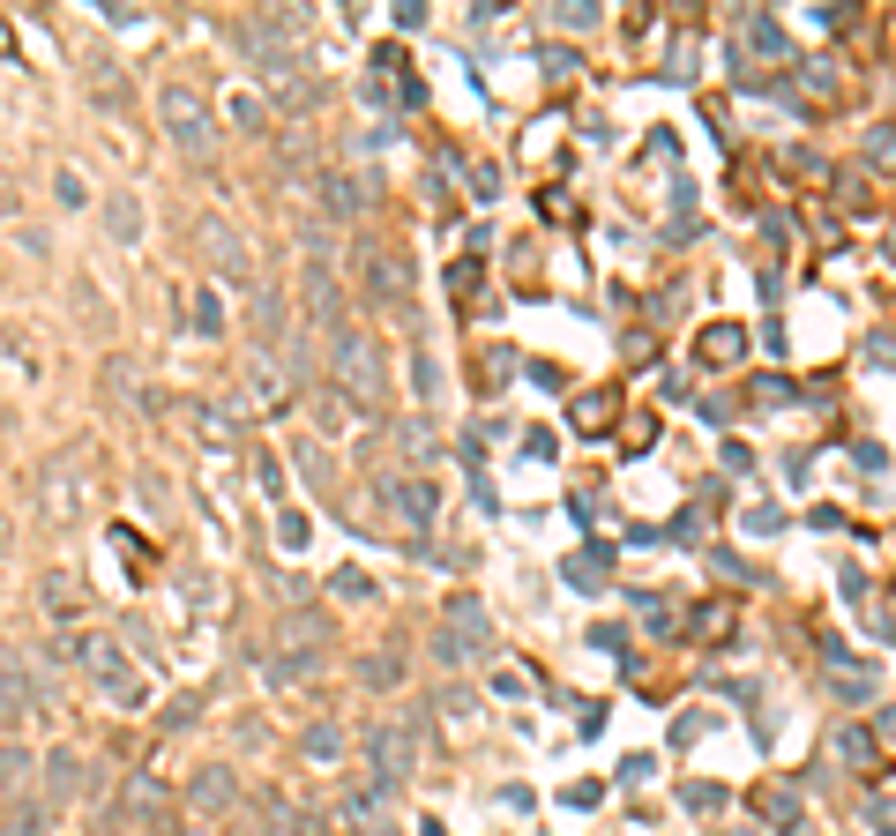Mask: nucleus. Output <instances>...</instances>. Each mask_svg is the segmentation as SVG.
Here are the masks:
<instances>
[{
	"mask_svg": "<svg viewBox=\"0 0 896 836\" xmlns=\"http://www.w3.org/2000/svg\"><path fill=\"white\" fill-rule=\"evenodd\" d=\"M45 710H53V703H45V680L23 665L15 650H0V717H8V724H31V717H45Z\"/></svg>",
	"mask_w": 896,
	"mask_h": 836,
	"instance_id": "7",
	"label": "nucleus"
},
{
	"mask_svg": "<svg viewBox=\"0 0 896 836\" xmlns=\"http://www.w3.org/2000/svg\"><path fill=\"white\" fill-rule=\"evenodd\" d=\"M329 381H337L351 404H366V411H374V404L388 396V359H382V344H374L366 329H351V322H344V329H329Z\"/></svg>",
	"mask_w": 896,
	"mask_h": 836,
	"instance_id": "2",
	"label": "nucleus"
},
{
	"mask_svg": "<svg viewBox=\"0 0 896 836\" xmlns=\"http://www.w3.org/2000/svg\"><path fill=\"white\" fill-rule=\"evenodd\" d=\"M90 463H97V449L90 441H68L60 456H45V471H38V515L45 523H75L83 515V501H90Z\"/></svg>",
	"mask_w": 896,
	"mask_h": 836,
	"instance_id": "3",
	"label": "nucleus"
},
{
	"mask_svg": "<svg viewBox=\"0 0 896 836\" xmlns=\"http://www.w3.org/2000/svg\"><path fill=\"white\" fill-rule=\"evenodd\" d=\"M366 285H374V299H382L388 314H411V262H404L396 247L366 262Z\"/></svg>",
	"mask_w": 896,
	"mask_h": 836,
	"instance_id": "9",
	"label": "nucleus"
},
{
	"mask_svg": "<svg viewBox=\"0 0 896 836\" xmlns=\"http://www.w3.org/2000/svg\"><path fill=\"white\" fill-rule=\"evenodd\" d=\"M255 478H261V494H269V501L284 494V463L269 456V449H261V456H255Z\"/></svg>",
	"mask_w": 896,
	"mask_h": 836,
	"instance_id": "26",
	"label": "nucleus"
},
{
	"mask_svg": "<svg viewBox=\"0 0 896 836\" xmlns=\"http://www.w3.org/2000/svg\"><path fill=\"white\" fill-rule=\"evenodd\" d=\"M269 642H277V650H269V665L261 672L284 687V680H299V672H314L322 658H329V620H322V613H284Z\"/></svg>",
	"mask_w": 896,
	"mask_h": 836,
	"instance_id": "4",
	"label": "nucleus"
},
{
	"mask_svg": "<svg viewBox=\"0 0 896 836\" xmlns=\"http://www.w3.org/2000/svg\"><path fill=\"white\" fill-rule=\"evenodd\" d=\"M800 90H807L814 105H837V97H845V76H837V60H829V53H822V60H807Z\"/></svg>",
	"mask_w": 896,
	"mask_h": 836,
	"instance_id": "15",
	"label": "nucleus"
},
{
	"mask_svg": "<svg viewBox=\"0 0 896 836\" xmlns=\"http://www.w3.org/2000/svg\"><path fill=\"white\" fill-rule=\"evenodd\" d=\"M613 418H620V396H613V388H583V396L568 404V426H575V433H605Z\"/></svg>",
	"mask_w": 896,
	"mask_h": 836,
	"instance_id": "14",
	"label": "nucleus"
},
{
	"mask_svg": "<svg viewBox=\"0 0 896 836\" xmlns=\"http://www.w3.org/2000/svg\"><path fill=\"white\" fill-rule=\"evenodd\" d=\"M90 83H97L105 105H120V60H90Z\"/></svg>",
	"mask_w": 896,
	"mask_h": 836,
	"instance_id": "23",
	"label": "nucleus"
},
{
	"mask_svg": "<svg viewBox=\"0 0 896 836\" xmlns=\"http://www.w3.org/2000/svg\"><path fill=\"white\" fill-rule=\"evenodd\" d=\"M158 113H165V135L187 150V158H210L217 113H210V97H202L195 83H165V90H158Z\"/></svg>",
	"mask_w": 896,
	"mask_h": 836,
	"instance_id": "5",
	"label": "nucleus"
},
{
	"mask_svg": "<svg viewBox=\"0 0 896 836\" xmlns=\"http://www.w3.org/2000/svg\"><path fill=\"white\" fill-rule=\"evenodd\" d=\"M224 799H232V792H224V777H217V769H210V777H195V806H224Z\"/></svg>",
	"mask_w": 896,
	"mask_h": 836,
	"instance_id": "30",
	"label": "nucleus"
},
{
	"mask_svg": "<svg viewBox=\"0 0 896 836\" xmlns=\"http://www.w3.org/2000/svg\"><path fill=\"white\" fill-rule=\"evenodd\" d=\"M255 76H261V90H269L277 105H292V113H299V105H306V97H314V83L299 76V60H292V53H284V60H261Z\"/></svg>",
	"mask_w": 896,
	"mask_h": 836,
	"instance_id": "12",
	"label": "nucleus"
},
{
	"mask_svg": "<svg viewBox=\"0 0 896 836\" xmlns=\"http://www.w3.org/2000/svg\"><path fill=\"white\" fill-rule=\"evenodd\" d=\"M478 650H493V613L478 605V597H449V620H441V658L449 665H464Z\"/></svg>",
	"mask_w": 896,
	"mask_h": 836,
	"instance_id": "6",
	"label": "nucleus"
},
{
	"mask_svg": "<svg viewBox=\"0 0 896 836\" xmlns=\"http://www.w3.org/2000/svg\"><path fill=\"white\" fill-rule=\"evenodd\" d=\"M105 224H113V240H120V247H135V240H142V202H135L128 187L105 202Z\"/></svg>",
	"mask_w": 896,
	"mask_h": 836,
	"instance_id": "16",
	"label": "nucleus"
},
{
	"mask_svg": "<svg viewBox=\"0 0 896 836\" xmlns=\"http://www.w3.org/2000/svg\"><path fill=\"white\" fill-rule=\"evenodd\" d=\"M15 209H23V195H15V172L0 165V217H15Z\"/></svg>",
	"mask_w": 896,
	"mask_h": 836,
	"instance_id": "33",
	"label": "nucleus"
},
{
	"mask_svg": "<svg viewBox=\"0 0 896 836\" xmlns=\"http://www.w3.org/2000/svg\"><path fill=\"white\" fill-rule=\"evenodd\" d=\"M725 627H732V613H725V605H702V620H695V635H725Z\"/></svg>",
	"mask_w": 896,
	"mask_h": 836,
	"instance_id": "32",
	"label": "nucleus"
},
{
	"mask_svg": "<svg viewBox=\"0 0 896 836\" xmlns=\"http://www.w3.org/2000/svg\"><path fill=\"white\" fill-rule=\"evenodd\" d=\"M740 60H792V38H784L769 15H747V23H740Z\"/></svg>",
	"mask_w": 896,
	"mask_h": 836,
	"instance_id": "13",
	"label": "nucleus"
},
{
	"mask_svg": "<svg viewBox=\"0 0 896 836\" xmlns=\"http://www.w3.org/2000/svg\"><path fill=\"white\" fill-rule=\"evenodd\" d=\"M202 254H210V269L217 277H232V285H255V254H247V240L232 232V224H202Z\"/></svg>",
	"mask_w": 896,
	"mask_h": 836,
	"instance_id": "8",
	"label": "nucleus"
},
{
	"mask_svg": "<svg viewBox=\"0 0 896 836\" xmlns=\"http://www.w3.org/2000/svg\"><path fill=\"white\" fill-rule=\"evenodd\" d=\"M45 777H53V792H60V799H75V792H83V754H75V747H53Z\"/></svg>",
	"mask_w": 896,
	"mask_h": 836,
	"instance_id": "18",
	"label": "nucleus"
},
{
	"mask_svg": "<svg viewBox=\"0 0 896 836\" xmlns=\"http://www.w3.org/2000/svg\"><path fill=\"white\" fill-rule=\"evenodd\" d=\"M195 329H202V336L224 329V306H217V292H202V306H195Z\"/></svg>",
	"mask_w": 896,
	"mask_h": 836,
	"instance_id": "29",
	"label": "nucleus"
},
{
	"mask_svg": "<svg viewBox=\"0 0 896 836\" xmlns=\"http://www.w3.org/2000/svg\"><path fill=\"white\" fill-rule=\"evenodd\" d=\"M478 277H486V269H478V254H470V262H456V277H449V292H456V299H470V292H478Z\"/></svg>",
	"mask_w": 896,
	"mask_h": 836,
	"instance_id": "27",
	"label": "nucleus"
},
{
	"mask_svg": "<svg viewBox=\"0 0 896 836\" xmlns=\"http://www.w3.org/2000/svg\"><path fill=\"white\" fill-rule=\"evenodd\" d=\"M68 650H75V665L90 672V687H97L105 703H120V710H142V703L158 695V672L135 665L128 650H120V635H105V627H83V635H68Z\"/></svg>",
	"mask_w": 896,
	"mask_h": 836,
	"instance_id": "1",
	"label": "nucleus"
},
{
	"mask_svg": "<svg viewBox=\"0 0 896 836\" xmlns=\"http://www.w3.org/2000/svg\"><path fill=\"white\" fill-rule=\"evenodd\" d=\"M45 597H53V620H75V613L90 605V590L75 583V576H60V568L45 576Z\"/></svg>",
	"mask_w": 896,
	"mask_h": 836,
	"instance_id": "17",
	"label": "nucleus"
},
{
	"mask_svg": "<svg viewBox=\"0 0 896 836\" xmlns=\"http://www.w3.org/2000/svg\"><path fill=\"white\" fill-rule=\"evenodd\" d=\"M23 777H31V762H23V747L0 754V792H23Z\"/></svg>",
	"mask_w": 896,
	"mask_h": 836,
	"instance_id": "25",
	"label": "nucleus"
},
{
	"mask_svg": "<svg viewBox=\"0 0 896 836\" xmlns=\"http://www.w3.org/2000/svg\"><path fill=\"white\" fill-rule=\"evenodd\" d=\"M329 590H337V597H359V605H366V597H374V576H366V568H337V576H329Z\"/></svg>",
	"mask_w": 896,
	"mask_h": 836,
	"instance_id": "21",
	"label": "nucleus"
},
{
	"mask_svg": "<svg viewBox=\"0 0 896 836\" xmlns=\"http://www.w3.org/2000/svg\"><path fill=\"white\" fill-rule=\"evenodd\" d=\"M755 806H763L769 822H792V814H800V799L784 792V785H769V792H755Z\"/></svg>",
	"mask_w": 896,
	"mask_h": 836,
	"instance_id": "22",
	"label": "nucleus"
},
{
	"mask_svg": "<svg viewBox=\"0 0 896 836\" xmlns=\"http://www.w3.org/2000/svg\"><path fill=\"white\" fill-rule=\"evenodd\" d=\"M374 762H382V777H404L411 769V740L404 732H374Z\"/></svg>",
	"mask_w": 896,
	"mask_h": 836,
	"instance_id": "19",
	"label": "nucleus"
},
{
	"mask_svg": "<svg viewBox=\"0 0 896 836\" xmlns=\"http://www.w3.org/2000/svg\"><path fill=\"white\" fill-rule=\"evenodd\" d=\"M366 680H374V687H382V680L396 687V680H404V665H396V658H374V665H366Z\"/></svg>",
	"mask_w": 896,
	"mask_h": 836,
	"instance_id": "35",
	"label": "nucleus"
},
{
	"mask_svg": "<svg viewBox=\"0 0 896 836\" xmlns=\"http://www.w3.org/2000/svg\"><path fill=\"white\" fill-rule=\"evenodd\" d=\"M0 836H38V814H31V806H15V814L0 822Z\"/></svg>",
	"mask_w": 896,
	"mask_h": 836,
	"instance_id": "31",
	"label": "nucleus"
},
{
	"mask_svg": "<svg viewBox=\"0 0 896 836\" xmlns=\"http://www.w3.org/2000/svg\"><path fill=\"white\" fill-rule=\"evenodd\" d=\"M255 329L269 336V344L284 336V299H277V292H269V299H261V306H255Z\"/></svg>",
	"mask_w": 896,
	"mask_h": 836,
	"instance_id": "24",
	"label": "nucleus"
},
{
	"mask_svg": "<svg viewBox=\"0 0 896 836\" xmlns=\"http://www.w3.org/2000/svg\"><path fill=\"white\" fill-rule=\"evenodd\" d=\"M382 501L396 508V515H404L411 531H427V523H433V508H441V494H433L427 478H388V486H382Z\"/></svg>",
	"mask_w": 896,
	"mask_h": 836,
	"instance_id": "10",
	"label": "nucleus"
},
{
	"mask_svg": "<svg viewBox=\"0 0 896 836\" xmlns=\"http://www.w3.org/2000/svg\"><path fill=\"white\" fill-rule=\"evenodd\" d=\"M232 120H240V127H261V97H232Z\"/></svg>",
	"mask_w": 896,
	"mask_h": 836,
	"instance_id": "34",
	"label": "nucleus"
},
{
	"mask_svg": "<svg viewBox=\"0 0 896 836\" xmlns=\"http://www.w3.org/2000/svg\"><path fill=\"white\" fill-rule=\"evenodd\" d=\"M866 172L896 179V127H866Z\"/></svg>",
	"mask_w": 896,
	"mask_h": 836,
	"instance_id": "20",
	"label": "nucleus"
},
{
	"mask_svg": "<svg viewBox=\"0 0 896 836\" xmlns=\"http://www.w3.org/2000/svg\"><path fill=\"white\" fill-rule=\"evenodd\" d=\"M568 576H575V583H583V590H597V583H605V553H583V560L568 568Z\"/></svg>",
	"mask_w": 896,
	"mask_h": 836,
	"instance_id": "28",
	"label": "nucleus"
},
{
	"mask_svg": "<svg viewBox=\"0 0 896 836\" xmlns=\"http://www.w3.org/2000/svg\"><path fill=\"white\" fill-rule=\"evenodd\" d=\"M747 359V329L740 322H710L695 336V367H740Z\"/></svg>",
	"mask_w": 896,
	"mask_h": 836,
	"instance_id": "11",
	"label": "nucleus"
}]
</instances>
